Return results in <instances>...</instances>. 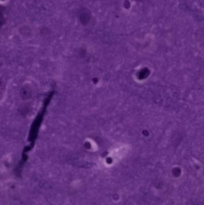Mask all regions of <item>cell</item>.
<instances>
[{"label":"cell","instance_id":"1","mask_svg":"<svg viewBox=\"0 0 204 205\" xmlns=\"http://www.w3.org/2000/svg\"><path fill=\"white\" fill-rule=\"evenodd\" d=\"M17 32L21 37L25 39H30L34 37L35 31L30 25L27 23L21 25L17 28Z\"/></svg>","mask_w":204,"mask_h":205}]
</instances>
